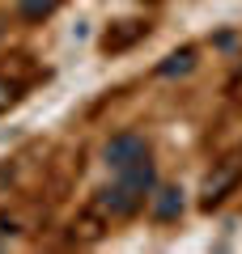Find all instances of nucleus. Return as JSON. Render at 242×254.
Masks as SVG:
<instances>
[{
  "mask_svg": "<svg viewBox=\"0 0 242 254\" xmlns=\"http://www.w3.org/2000/svg\"><path fill=\"white\" fill-rule=\"evenodd\" d=\"M60 4H64V0H17V17L34 26V21H47Z\"/></svg>",
  "mask_w": 242,
  "mask_h": 254,
  "instance_id": "6",
  "label": "nucleus"
},
{
  "mask_svg": "<svg viewBox=\"0 0 242 254\" xmlns=\"http://www.w3.org/2000/svg\"><path fill=\"white\" fill-rule=\"evenodd\" d=\"M21 98H26V85L13 81L9 72H0V115H4V110H13Z\"/></svg>",
  "mask_w": 242,
  "mask_h": 254,
  "instance_id": "7",
  "label": "nucleus"
},
{
  "mask_svg": "<svg viewBox=\"0 0 242 254\" xmlns=\"http://www.w3.org/2000/svg\"><path fill=\"white\" fill-rule=\"evenodd\" d=\"M183 190L179 187H153V195H149V216L157 220V225H170V220H179L183 216Z\"/></svg>",
  "mask_w": 242,
  "mask_h": 254,
  "instance_id": "4",
  "label": "nucleus"
},
{
  "mask_svg": "<svg viewBox=\"0 0 242 254\" xmlns=\"http://www.w3.org/2000/svg\"><path fill=\"white\" fill-rule=\"evenodd\" d=\"M238 182H242V153H234V157H225V161L204 178V190H200V208H204V212L221 208V203L230 199L234 190H238Z\"/></svg>",
  "mask_w": 242,
  "mask_h": 254,
  "instance_id": "2",
  "label": "nucleus"
},
{
  "mask_svg": "<svg viewBox=\"0 0 242 254\" xmlns=\"http://www.w3.org/2000/svg\"><path fill=\"white\" fill-rule=\"evenodd\" d=\"M0 34H4V21H0Z\"/></svg>",
  "mask_w": 242,
  "mask_h": 254,
  "instance_id": "8",
  "label": "nucleus"
},
{
  "mask_svg": "<svg viewBox=\"0 0 242 254\" xmlns=\"http://www.w3.org/2000/svg\"><path fill=\"white\" fill-rule=\"evenodd\" d=\"M153 187H157V170H153V157H144V161L119 170L115 182L94 195V208H98L107 220H132L136 212H144Z\"/></svg>",
  "mask_w": 242,
  "mask_h": 254,
  "instance_id": "1",
  "label": "nucleus"
},
{
  "mask_svg": "<svg viewBox=\"0 0 242 254\" xmlns=\"http://www.w3.org/2000/svg\"><path fill=\"white\" fill-rule=\"evenodd\" d=\"M144 157H153V153H149V140H144L140 131H119V136H111L107 144H102V165H107L111 174L144 161Z\"/></svg>",
  "mask_w": 242,
  "mask_h": 254,
  "instance_id": "3",
  "label": "nucleus"
},
{
  "mask_svg": "<svg viewBox=\"0 0 242 254\" xmlns=\"http://www.w3.org/2000/svg\"><path fill=\"white\" fill-rule=\"evenodd\" d=\"M196 60H200L196 47H179V51H170L157 64V76H187L191 68H196Z\"/></svg>",
  "mask_w": 242,
  "mask_h": 254,
  "instance_id": "5",
  "label": "nucleus"
}]
</instances>
